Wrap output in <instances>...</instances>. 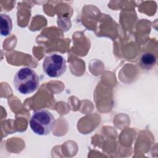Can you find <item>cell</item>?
I'll return each mask as SVG.
<instances>
[{
	"label": "cell",
	"mask_w": 158,
	"mask_h": 158,
	"mask_svg": "<svg viewBox=\"0 0 158 158\" xmlns=\"http://www.w3.org/2000/svg\"><path fill=\"white\" fill-rule=\"evenodd\" d=\"M12 30V21L7 14H1L0 15V33L3 36H8Z\"/></svg>",
	"instance_id": "277c9868"
},
{
	"label": "cell",
	"mask_w": 158,
	"mask_h": 158,
	"mask_svg": "<svg viewBox=\"0 0 158 158\" xmlns=\"http://www.w3.org/2000/svg\"><path fill=\"white\" fill-rule=\"evenodd\" d=\"M54 123L55 118L53 115L44 109L35 112L29 121L31 130L40 136H44L50 133Z\"/></svg>",
	"instance_id": "7a4b0ae2"
},
{
	"label": "cell",
	"mask_w": 158,
	"mask_h": 158,
	"mask_svg": "<svg viewBox=\"0 0 158 158\" xmlns=\"http://www.w3.org/2000/svg\"><path fill=\"white\" fill-rule=\"evenodd\" d=\"M66 68L65 59L62 56L56 53L50 54L43 60V71L51 78L60 77L65 72Z\"/></svg>",
	"instance_id": "3957f363"
},
{
	"label": "cell",
	"mask_w": 158,
	"mask_h": 158,
	"mask_svg": "<svg viewBox=\"0 0 158 158\" xmlns=\"http://www.w3.org/2000/svg\"><path fill=\"white\" fill-rule=\"evenodd\" d=\"M14 85L16 90L23 94L33 93L39 86V77L30 67H23L19 70L14 78Z\"/></svg>",
	"instance_id": "6da1fadb"
},
{
	"label": "cell",
	"mask_w": 158,
	"mask_h": 158,
	"mask_svg": "<svg viewBox=\"0 0 158 158\" xmlns=\"http://www.w3.org/2000/svg\"><path fill=\"white\" fill-rule=\"evenodd\" d=\"M156 63V56L151 52H144L141 54L139 59V64L141 67L146 70L152 68Z\"/></svg>",
	"instance_id": "5b68a950"
}]
</instances>
